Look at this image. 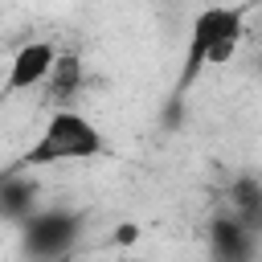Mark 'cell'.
Segmentation results:
<instances>
[{
  "instance_id": "5",
  "label": "cell",
  "mask_w": 262,
  "mask_h": 262,
  "mask_svg": "<svg viewBox=\"0 0 262 262\" xmlns=\"http://www.w3.org/2000/svg\"><path fill=\"white\" fill-rule=\"evenodd\" d=\"M254 250H258V225H250L233 209H225L209 221V254L217 262H250Z\"/></svg>"
},
{
  "instance_id": "8",
  "label": "cell",
  "mask_w": 262,
  "mask_h": 262,
  "mask_svg": "<svg viewBox=\"0 0 262 262\" xmlns=\"http://www.w3.org/2000/svg\"><path fill=\"white\" fill-rule=\"evenodd\" d=\"M229 209H233L237 217H246L250 225L262 229V180L250 176V172H242V176L229 184Z\"/></svg>"
},
{
  "instance_id": "2",
  "label": "cell",
  "mask_w": 262,
  "mask_h": 262,
  "mask_svg": "<svg viewBox=\"0 0 262 262\" xmlns=\"http://www.w3.org/2000/svg\"><path fill=\"white\" fill-rule=\"evenodd\" d=\"M246 41V8L242 4H205L196 8L180 57V86H188L205 66L233 61L237 45Z\"/></svg>"
},
{
  "instance_id": "7",
  "label": "cell",
  "mask_w": 262,
  "mask_h": 262,
  "mask_svg": "<svg viewBox=\"0 0 262 262\" xmlns=\"http://www.w3.org/2000/svg\"><path fill=\"white\" fill-rule=\"evenodd\" d=\"M82 82H86L82 57H78L74 49H61V57H57V66H53V74H49V82H45L41 90L49 94L53 106H70V98L82 90Z\"/></svg>"
},
{
  "instance_id": "6",
  "label": "cell",
  "mask_w": 262,
  "mask_h": 262,
  "mask_svg": "<svg viewBox=\"0 0 262 262\" xmlns=\"http://www.w3.org/2000/svg\"><path fill=\"white\" fill-rule=\"evenodd\" d=\"M0 209H4V217L12 221V225H20L33 209H37V184H33V176H29V168H8L4 172V180H0Z\"/></svg>"
},
{
  "instance_id": "3",
  "label": "cell",
  "mask_w": 262,
  "mask_h": 262,
  "mask_svg": "<svg viewBox=\"0 0 262 262\" xmlns=\"http://www.w3.org/2000/svg\"><path fill=\"white\" fill-rule=\"evenodd\" d=\"M78 237H82V217L74 209H61V205H37L20 221V246L37 262L66 258L78 246Z\"/></svg>"
},
{
  "instance_id": "1",
  "label": "cell",
  "mask_w": 262,
  "mask_h": 262,
  "mask_svg": "<svg viewBox=\"0 0 262 262\" xmlns=\"http://www.w3.org/2000/svg\"><path fill=\"white\" fill-rule=\"evenodd\" d=\"M111 156V139L98 131V123L86 111L74 106H53V115L45 119L41 135L25 147V156L16 160V168H53V164H78V160H102Z\"/></svg>"
},
{
  "instance_id": "4",
  "label": "cell",
  "mask_w": 262,
  "mask_h": 262,
  "mask_svg": "<svg viewBox=\"0 0 262 262\" xmlns=\"http://www.w3.org/2000/svg\"><path fill=\"white\" fill-rule=\"evenodd\" d=\"M61 49L53 41H29L12 53L8 61V74H4V94H25V90H37L49 82L53 66H57Z\"/></svg>"
},
{
  "instance_id": "9",
  "label": "cell",
  "mask_w": 262,
  "mask_h": 262,
  "mask_svg": "<svg viewBox=\"0 0 262 262\" xmlns=\"http://www.w3.org/2000/svg\"><path fill=\"white\" fill-rule=\"evenodd\" d=\"M258 61H262V57H258Z\"/></svg>"
}]
</instances>
